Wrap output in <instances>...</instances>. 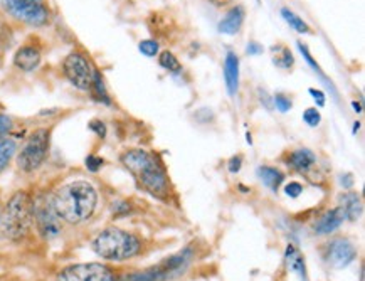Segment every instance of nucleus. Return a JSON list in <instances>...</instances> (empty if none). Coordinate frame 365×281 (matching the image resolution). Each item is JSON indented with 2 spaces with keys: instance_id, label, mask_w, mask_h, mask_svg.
<instances>
[{
  "instance_id": "1",
  "label": "nucleus",
  "mask_w": 365,
  "mask_h": 281,
  "mask_svg": "<svg viewBox=\"0 0 365 281\" xmlns=\"http://www.w3.org/2000/svg\"><path fill=\"white\" fill-rule=\"evenodd\" d=\"M51 201L61 221L79 224L88 221L96 211L98 192L88 180H73L59 187Z\"/></svg>"
},
{
  "instance_id": "2",
  "label": "nucleus",
  "mask_w": 365,
  "mask_h": 281,
  "mask_svg": "<svg viewBox=\"0 0 365 281\" xmlns=\"http://www.w3.org/2000/svg\"><path fill=\"white\" fill-rule=\"evenodd\" d=\"M121 164L146 192L157 197H165L169 194V179L165 170L152 153L140 148L128 150L121 155Z\"/></svg>"
},
{
  "instance_id": "3",
  "label": "nucleus",
  "mask_w": 365,
  "mask_h": 281,
  "mask_svg": "<svg viewBox=\"0 0 365 281\" xmlns=\"http://www.w3.org/2000/svg\"><path fill=\"white\" fill-rule=\"evenodd\" d=\"M34 223V201L27 192H17L0 211V236L21 241L29 235Z\"/></svg>"
},
{
  "instance_id": "4",
  "label": "nucleus",
  "mask_w": 365,
  "mask_h": 281,
  "mask_svg": "<svg viewBox=\"0 0 365 281\" xmlns=\"http://www.w3.org/2000/svg\"><path fill=\"white\" fill-rule=\"evenodd\" d=\"M140 241L132 232L120 228H108L94 237L93 251L103 259L123 261L130 259L140 253Z\"/></svg>"
},
{
  "instance_id": "5",
  "label": "nucleus",
  "mask_w": 365,
  "mask_h": 281,
  "mask_svg": "<svg viewBox=\"0 0 365 281\" xmlns=\"http://www.w3.org/2000/svg\"><path fill=\"white\" fill-rule=\"evenodd\" d=\"M49 145H51V132L47 128H39L27 138L26 145L22 146L21 153L17 157L19 169L22 172L31 173L34 170H37L44 164L49 153Z\"/></svg>"
},
{
  "instance_id": "6",
  "label": "nucleus",
  "mask_w": 365,
  "mask_h": 281,
  "mask_svg": "<svg viewBox=\"0 0 365 281\" xmlns=\"http://www.w3.org/2000/svg\"><path fill=\"white\" fill-rule=\"evenodd\" d=\"M0 6L14 19L29 26H46L51 19L49 7L44 0H0Z\"/></svg>"
},
{
  "instance_id": "7",
  "label": "nucleus",
  "mask_w": 365,
  "mask_h": 281,
  "mask_svg": "<svg viewBox=\"0 0 365 281\" xmlns=\"http://www.w3.org/2000/svg\"><path fill=\"white\" fill-rule=\"evenodd\" d=\"M190 261H192V249L185 248L184 251L177 253V255L158 263L157 266H152L148 270L135 275L133 281H167L177 278L178 275H182L187 270Z\"/></svg>"
},
{
  "instance_id": "8",
  "label": "nucleus",
  "mask_w": 365,
  "mask_h": 281,
  "mask_svg": "<svg viewBox=\"0 0 365 281\" xmlns=\"http://www.w3.org/2000/svg\"><path fill=\"white\" fill-rule=\"evenodd\" d=\"M62 71H65V76L69 79L71 85L76 86L78 90L91 91L93 88L96 71L81 53H71L62 62Z\"/></svg>"
},
{
  "instance_id": "9",
  "label": "nucleus",
  "mask_w": 365,
  "mask_h": 281,
  "mask_svg": "<svg viewBox=\"0 0 365 281\" xmlns=\"http://www.w3.org/2000/svg\"><path fill=\"white\" fill-rule=\"evenodd\" d=\"M56 281H114V275L101 263H81L65 268Z\"/></svg>"
},
{
  "instance_id": "10",
  "label": "nucleus",
  "mask_w": 365,
  "mask_h": 281,
  "mask_svg": "<svg viewBox=\"0 0 365 281\" xmlns=\"http://www.w3.org/2000/svg\"><path fill=\"white\" fill-rule=\"evenodd\" d=\"M34 223L44 239H54L61 232V217L54 211L53 201L34 204Z\"/></svg>"
},
{
  "instance_id": "11",
  "label": "nucleus",
  "mask_w": 365,
  "mask_h": 281,
  "mask_svg": "<svg viewBox=\"0 0 365 281\" xmlns=\"http://www.w3.org/2000/svg\"><path fill=\"white\" fill-rule=\"evenodd\" d=\"M357 249L348 239H333L327 248V261L333 268H345L355 259Z\"/></svg>"
},
{
  "instance_id": "12",
  "label": "nucleus",
  "mask_w": 365,
  "mask_h": 281,
  "mask_svg": "<svg viewBox=\"0 0 365 281\" xmlns=\"http://www.w3.org/2000/svg\"><path fill=\"white\" fill-rule=\"evenodd\" d=\"M14 65L22 71H33L41 65V51L34 46H22L15 53Z\"/></svg>"
},
{
  "instance_id": "13",
  "label": "nucleus",
  "mask_w": 365,
  "mask_h": 281,
  "mask_svg": "<svg viewBox=\"0 0 365 281\" xmlns=\"http://www.w3.org/2000/svg\"><path fill=\"white\" fill-rule=\"evenodd\" d=\"M345 221V212L342 207H335L332 211L325 212L323 216L316 221L315 224V231L319 235H330V232L339 229L342 223Z\"/></svg>"
},
{
  "instance_id": "14",
  "label": "nucleus",
  "mask_w": 365,
  "mask_h": 281,
  "mask_svg": "<svg viewBox=\"0 0 365 281\" xmlns=\"http://www.w3.org/2000/svg\"><path fill=\"white\" fill-rule=\"evenodd\" d=\"M224 79L228 86V93L234 96L239 86V59L234 53H228L224 61Z\"/></svg>"
},
{
  "instance_id": "15",
  "label": "nucleus",
  "mask_w": 365,
  "mask_h": 281,
  "mask_svg": "<svg viewBox=\"0 0 365 281\" xmlns=\"http://www.w3.org/2000/svg\"><path fill=\"white\" fill-rule=\"evenodd\" d=\"M288 164L291 165V167L295 169L296 172L308 173L313 167H315L316 157H315V153L312 152V150L300 148V150H295V152L289 155Z\"/></svg>"
},
{
  "instance_id": "16",
  "label": "nucleus",
  "mask_w": 365,
  "mask_h": 281,
  "mask_svg": "<svg viewBox=\"0 0 365 281\" xmlns=\"http://www.w3.org/2000/svg\"><path fill=\"white\" fill-rule=\"evenodd\" d=\"M244 22V9L241 6L237 7H232L231 10L228 12V14L224 15V19H222L221 24H219V31L222 34H228V35H234L237 33V31L241 29V26H243Z\"/></svg>"
},
{
  "instance_id": "17",
  "label": "nucleus",
  "mask_w": 365,
  "mask_h": 281,
  "mask_svg": "<svg viewBox=\"0 0 365 281\" xmlns=\"http://www.w3.org/2000/svg\"><path fill=\"white\" fill-rule=\"evenodd\" d=\"M342 209L345 212V219L357 221L362 214V203L357 194H345L342 197Z\"/></svg>"
},
{
  "instance_id": "18",
  "label": "nucleus",
  "mask_w": 365,
  "mask_h": 281,
  "mask_svg": "<svg viewBox=\"0 0 365 281\" xmlns=\"http://www.w3.org/2000/svg\"><path fill=\"white\" fill-rule=\"evenodd\" d=\"M257 176H260L261 180L264 182L266 187H269L271 191H278L281 182L285 180L283 172H280V170L275 167H260V170H257Z\"/></svg>"
},
{
  "instance_id": "19",
  "label": "nucleus",
  "mask_w": 365,
  "mask_h": 281,
  "mask_svg": "<svg viewBox=\"0 0 365 281\" xmlns=\"http://www.w3.org/2000/svg\"><path fill=\"white\" fill-rule=\"evenodd\" d=\"M15 152H17V144H15V140L7 137L0 138V172L7 169V165L10 164Z\"/></svg>"
},
{
  "instance_id": "20",
  "label": "nucleus",
  "mask_w": 365,
  "mask_h": 281,
  "mask_svg": "<svg viewBox=\"0 0 365 281\" xmlns=\"http://www.w3.org/2000/svg\"><path fill=\"white\" fill-rule=\"evenodd\" d=\"M281 15H283L285 21H287L289 26H291L293 29L296 31V33H300V34H310L312 33V29H310V27H308V24L305 22L303 19L300 17V15H296L295 12H291V10H288V9H283V10H281Z\"/></svg>"
},
{
  "instance_id": "21",
  "label": "nucleus",
  "mask_w": 365,
  "mask_h": 281,
  "mask_svg": "<svg viewBox=\"0 0 365 281\" xmlns=\"http://www.w3.org/2000/svg\"><path fill=\"white\" fill-rule=\"evenodd\" d=\"M287 259H288V266L291 271H296L300 273L301 278H305V263H303V258H301V255L298 251H296L295 248L289 246L288 251H287Z\"/></svg>"
},
{
  "instance_id": "22",
  "label": "nucleus",
  "mask_w": 365,
  "mask_h": 281,
  "mask_svg": "<svg viewBox=\"0 0 365 281\" xmlns=\"http://www.w3.org/2000/svg\"><path fill=\"white\" fill-rule=\"evenodd\" d=\"M298 47H300V53L303 54L305 61H307V62H308V66H310V68H312L313 71H315V73H316V76H319V78L321 79V81L325 83V85H328V86H330V90H333L332 81H330V79H328L327 76H325V73H323V71H321V69H320V66L316 65V62H315V59H313V58H312V54L308 53L307 46H305V44H301V42H298Z\"/></svg>"
},
{
  "instance_id": "23",
  "label": "nucleus",
  "mask_w": 365,
  "mask_h": 281,
  "mask_svg": "<svg viewBox=\"0 0 365 281\" xmlns=\"http://www.w3.org/2000/svg\"><path fill=\"white\" fill-rule=\"evenodd\" d=\"M158 62H160L162 68L169 69L170 73H180L182 66L180 62H178V59L173 56L170 51H164V53L160 54V58H158Z\"/></svg>"
},
{
  "instance_id": "24",
  "label": "nucleus",
  "mask_w": 365,
  "mask_h": 281,
  "mask_svg": "<svg viewBox=\"0 0 365 281\" xmlns=\"http://www.w3.org/2000/svg\"><path fill=\"white\" fill-rule=\"evenodd\" d=\"M280 51H281V54L275 58V65L278 66V68H283V69L291 68L293 62H295V59H293V54L289 53V49H287V47H281Z\"/></svg>"
},
{
  "instance_id": "25",
  "label": "nucleus",
  "mask_w": 365,
  "mask_h": 281,
  "mask_svg": "<svg viewBox=\"0 0 365 281\" xmlns=\"http://www.w3.org/2000/svg\"><path fill=\"white\" fill-rule=\"evenodd\" d=\"M138 49H140V53L145 54V56L153 58L158 53V42L152 41V39H145V41L140 42Z\"/></svg>"
},
{
  "instance_id": "26",
  "label": "nucleus",
  "mask_w": 365,
  "mask_h": 281,
  "mask_svg": "<svg viewBox=\"0 0 365 281\" xmlns=\"http://www.w3.org/2000/svg\"><path fill=\"white\" fill-rule=\"evenodd\" d=\"M303 120H305V124H307L308 126H312V128L319 126L320 120H321L319 110H316V108H308L307 112L303 113Z\"/></svg>"
},
{
  "instance_id": "27",
  "label": "nucleus",
  "mask_w": 365,
  "mask_h": 281,
  "mask_svg": "<svg viewBox=\"0 0 365 281\" xmlns=\"http://www.w3.org/2000/svg\"><path fill=\"white\" fill-rule=\"evenodd\" d=\"M275 105H276V108L280 110L281 113H287L288 110H291V101H289V98L285 96L283 93L276 94V96H275Z\"/></svg>"
},
{
  "instance_id": "28",
  "label": "nucleus",
  "mask_w": 365,
  "mask_h": 281,
  "mask_svg": "<svg viewBox=\"0 0 365 281\" xmlns=\"http://www.w3.org/2000/svg\"><path fill=\"white\" fill-rule=\"evenodd\" d=\"M12 126H14V121H12L10 117H7V114L0 113V138H3L7 135V133L10 132Z\"/></svg>"
},
{
  "instance_id": "29",
  "label": "nucleus",
  "mask_w": 365,
  "mask_h": 281,
  "mask_svg": "<svg viewBox=\"0 0 365 281\" xmlns=\"http://www.w3.org/2000/svg\"><path fill=\"white\" fill-rule=\"evenodd\" d=\"M301 191H303V187H301L300 182H289L287 187H285V192H287L289 197H298Z\"/></svg>"
},
{
  "instance_id": "30",
  "label": "nucleus",
  "mask_w": 365,
  "mask_h": 281,
  "mask_svg": "<svg viewBox=\"0 0 365 281\" xmlns=\"http://www.w3.org/2000/svg\"><path fill=\"white\" fill-rule=\"evenodd\" d=\"M86 165H88V169L91 170V172H96V170L103 165V160L96 155H90L88 158H86Z\"/></svg>"
},
{
  "instance_id": "31",
  "label": "nucleus",
  "mask_w": 365,
  "mask_h": 281,
  "mask_svg": "<svg viewBox=\"0 0 365 281\" xmlns=\"http://www.w3.org/2000/svg\"><path fill=\"white\" fill-rule=\"evenodd\" d=\"M90 126H91V128L94 130V132H98V133H100L101 137H105V133H106L105 125H103L100 120H93V121H91V124H90Z\"/></svg>"
},
{
  "instance_id": "32",
  "label": "nucleus",
  "mask_w": 365,
  "mask_h": 281,
  "mask_svg": "<svg viewBox=\"0 0 365 281\" xmlns=\"http://www.w3.org/2000/svg\"><path fill=\"white\" fill-rule=\"evenodd\" d=\"M241 169V157H232L231 160H229V170L231 172H239Z\"/></svg>"
},
{
  "instance_id": "33",
  "label": "nucleus",
  "mask_w": 365,
  "mask_h": 281,
  "mask_svg": "<svg viewBox=\"0 0 365 281\" xmlns=\"http://www.w3.org/2000/svg\"><path fill=\"white\" fill-rule=\"evenodd\" d=\"M261 53H263V47L257 44V42H249L248 54H261Z\"/></svg>"
},
{
  "instance_id": "34",
  "label": "nucleus",
  "mask_w": 365,
  "mask_h": 281,
  "mask_svg": "<svg viewBox=\"0 0 365 281\" xmlns=\"http://www.w3.org/2000/svg\"><path fill=\"white\" fill-rule=\"evenodd\" d=\"M310 94H312L313 98H315V100H319V105H320V106L325 105V94L321 93V91H319V90H310Z\"/></svg>"
},
{
  "instance_id": "35",
  "label": "nucleus",
  "mask_w": 365,
  "mask_h": 281,
  "mask_svg": "<svg viewBox=\"0 0 365 281\" xmlns=\"http://www.w3.org/2000/svg\"><path fill=\"white\" fill-rule=\"evenodd\" d=\"M210 2H212L214 6H219V7H222V6H226V3H228L229 0H210Z\"/></svg>"
}]
</instances>
